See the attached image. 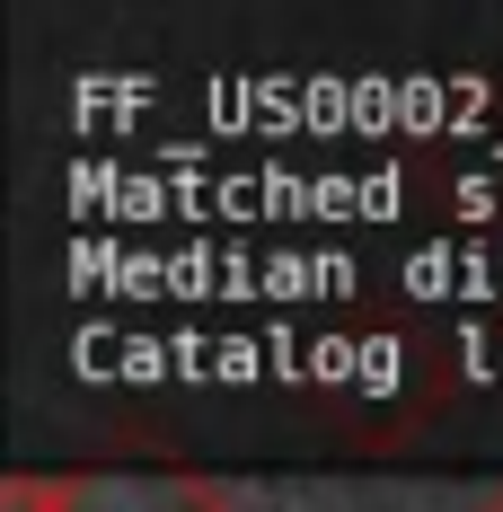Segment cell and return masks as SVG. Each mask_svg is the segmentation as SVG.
I'll return each instance as SVG.
<instances>
[{"mask_svg": "<svg viewBox=\"0 0 503 512\" xmlns=\"http://www.w3.org/2000/svg\"><path fill=\"white\" fill-rule=\"evenodd\" d=\"M53 512H230V495L186 468H80L53 477Z\"/></svg>", "mask_w": 503, "mask_h": 512, "instance_id": "obj_1", "label": "cell"}, {"mask_svg": "<svg viewBox=\"0 0 503 512\" xmlns=\"http://www.w3.org/2000/svg\"><path fill=\"white\" fill-rule=\"evenodd\" d=\"M468 512H503V486H495V495H486V504H468Z\"/></svg>", "mask_w": 503, "mask_h": 512, "instance_id": "obj_2", "label": "cell"}]
</instances>
